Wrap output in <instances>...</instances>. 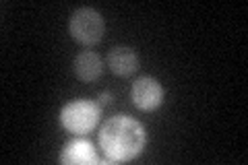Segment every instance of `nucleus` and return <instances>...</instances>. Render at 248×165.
I'll return each mask as SVG.
<instances>
[{"label": "nucleus", "mask_w": 248, "mask_h": 165, "mask_svg": "<svg viewBox=\"0 0 248 165\" xmlns=\"http://www.w3.org/2000/svg\"><path fill=\"white\" fill-rule=\"evenodd\" d=\"M99 149L108 159L116 161H133L145 151L147 130L139 120L130 116H112L102 124L97 135Z\"/></svg>", "instance_id": "nucleus-1"}, {"label": "nucleus", "mask_w": 248, "mask_h": 165, "mask_svg": "<svg viewBox=\"0 0 248 165\" xmlns=\"http://www.w3.org/2000/svg\"><path fill=\"white\" fill-rule=\"evenodd\" d=\"M60 124L73 135H87L102 120V105L93 99H75L62 105Z\"/></svg>", "instance_id": "nucleus-2"}, {"label": "nucleus", "mask_w": 248, "mask_h": 165, "mask_svg": "<svg viewBox=\"0 0 248 165\" xmlns=\"http://www.w3.org/2000/svg\"><path fill=\"white\" fill-rule=\"evenodd\" d=\"M104 29H106L104 17L95 9H91V6L77 9L73 13V17H71V23H68L71 37L75 39V42L83 44V45L99 44L102 37H104Z\"/></svg>", "instance_id": "nucleus-3"}, {"label": "nucleus", "mask_w": 248, "mask_h": 165, "mask_svg": "<svg viewBox=\"0 0 248 165\" xmlns=\"http://www.w3.org/2000/svg\"><path fill=\"white\" fill-rule=\"evenodd\" d=\"M130 99H133L135 107L141 109V112H155L157 107L164 105V85L153 76H141L130 87Z\"/></svg>", "instance_id": "nucleus-4"}, {"label": "nucleus", "mask_w": 248, "mask_h": 165, "mask_svg": "<svg viewBox=\"0 0 248 165\" xmlns=\"http://www.w3.org/2000/svg\"><path fill=\"white\" fill-rule=\"evenodd\" d=\"M95 145L87 138H73L64 145L60 153V163L64 165H93L97 163Z\"/></svg>", "instance_id": "nucleus-5"}, {"label": "nucleus", "mask_w": 248, "mask_h": 165, "mask_svg": "<svg viewBox=\"0 0 248 165\" xmlns=\"http://www.w3.org/2000/svg\"><path fill=\"white\" fill-rule=\"evenodd\" d=\"M73 70H75V76L83 83H93L97 81L104 73V62L99 58L97 52H91V50H83L75 56L73 60Z\"/></svg>", "instance_id": "nucleus-6"}, {"label": "nucleus", "mask_w": 248, "mask_h": 165, "mask_svg": "<svg viewBox=\"0 0 248 165\" xmlns=\"http://www.w3.org/2000/svg\"><path fill=\"white\" fill-rule=\"evenodd\" d=\"M108 66L114 75L118 76H128L139 68V56L133 48L126 45H116L108 52Z\"/></svg>", "instance_id": "nucleus-7"}, {"label": "nucleus", "mask_w": 248, "mask_h": 165, "mask_svg": "<svg viewBox=\"0 0 248 165\" xmlns=\"http://www.w3.org/2000/svg\"><path fill=\"white\" fill-rule=\"evenodd\" d=\"M112 101H114V95H112V93H108V91L99 93V105H110Z\"/></svg>", "instance_id": "nucleus-8"}]
</instances>
